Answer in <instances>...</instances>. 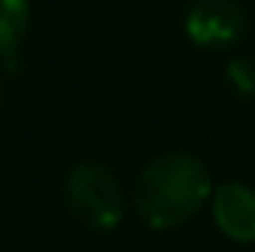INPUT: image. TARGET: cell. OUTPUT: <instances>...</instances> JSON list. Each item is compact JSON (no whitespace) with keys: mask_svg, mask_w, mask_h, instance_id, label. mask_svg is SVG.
Returning <instances> with one entry per match:
<instances>
[{"mask_svg":"<svg viewBox=\"0 0 255 252\" xmlns=\"http://www.w3.org/2000/svg\"><path fill=\"white\" fill-rule=\"evenodd\" d=\"M184 32L200 49H233L249 32V13L239 0H187Z\"/></svg>","mask_w":255,"mask_h":252,"instance_id":"obj_3","label":"cell"},{"mask_svg":"<svg viewBox=\"0 0 255 252\" xmlns=\"http://www.w3.org/2000/svg\"><path fill=\"white\" fill-rule=\"evenodd\" d=\"M29 0H0V58L13 62L26 29H29Z\"/></svg>","mask_w":255,"mask_h":252,"instance_id":"obj_5","label":"cell"},{"mask_svg":"<svg viewBox=\"0 0 255 252\" xmlns=\"http://www.w3.org/2000/svg\"><path fill=\"white\" fill-rule=\"evenodd\" d=\"M210 214L217 230L233 243H255V191L243 181H226L210 191Z\"/></svg>","mask_w":255,"mask_h":252,"instance_id":"obj_4","label":"cell"},{"mask_svg":"<svg viewBox=\"0 0 255 252\" xmlns=\"http://www.w3.org/2000/svg\"><path fill=\"white\" fill-rule=\"evenodd\" d=\"M0 101H3V81H0Z\"/></svg>","mask_w":255,"mask_h":252,"instance_id":"obj_7","label":"cell"},{"mask_svg":"<svg viewBox=\"0 0 255 252\" xmlns=\"http://www.w3.org/2000/svg\"><path fill=\"white\" fill-rule=\"evenodd\" d=\"M226 81L239 97H255V58L252 55H233L226 62Z\"/></svg>","mask_w":255,"mask_h":252,"instance_id":"obj_6","label":"cell"},{"mask_svg":"<svg viewBox=\"0 0 255 252\" xmlns=\"http://www.w3.org/2000/svg\"><path fill=\"white\" fill-rule=\"evenodd\" d=\"M210 171L191 152H162L139 168L132 207L152 230H178L210 201Z\"/></svg>","mask_w":255,"mask_h":252,"instance_id":"obj_1","label":"cell"},{"mask_svg":"<svg viewBox=\"0 0 255 252\" xmlns=\"http://www.w3.org/2000/svg\"><path fill=\"white\" fill-rule=\"evenodd\" d=\"M65 204L87 230L110 233L126 214V194L120 178L100 162H78L65 178Z\"/></svg>","mask_w":255,"mask_h":252,"instance_id":"obj_2","label":"cell"}]
</instances>
